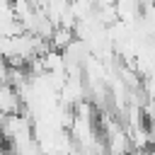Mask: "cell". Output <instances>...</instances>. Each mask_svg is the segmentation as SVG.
Instances as JSON below:
<instances>
[{
	"label": "cell",
	"instance_id": "cell-1",
	"mask_svg": "<svg viewBox=\"0 0 155 155\" xmlns=\"http://www.w3.org/2000/svg\"><path fill=\"white\" fill-rule=\"evenodd\" d=\"M22 111V97L17 87L10 82H0V114H17Z\"/></svg>",
	"mask_w": 155,
	"mask_h": 155
}]
</instances>
